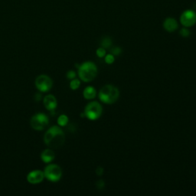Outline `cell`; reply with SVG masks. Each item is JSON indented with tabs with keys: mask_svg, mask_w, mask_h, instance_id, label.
Wrapping results in <instances>:
<instances>
[{
	"mask_svg": "<svg viewBox=\"0 0 196 196\" xmlns=\"http://www.w3.org/2000/svg\"><path fill=\"white\" fill-rule=\"evenodd\" d=\"M103 113V107L97 101H92L89 103L84 109V115L90 120H97L101 116Z\"/></svg>",
	"mask_w": 196,
	"mask_h": 196,
	"instance_id": "277c9868",
	"label": "cell"
},
{
	"mask_svg": "<svg viewBox=\"0 0 196 196\" xmlns=\"http://www.w3.org/2000/svg\"><path fill=\"white\" fill-rule=\"evenodd\" d=\"M44 179H45V174L44 172L41 170H33L27 175V181L30 184H33V185L41 183Z\"/></svg>",
	"mask_w": 196,
	"mask_h": 196,
	"instance_id": "9c48e42d",
	"label": "cell"
},
{
	"mask_svg": "<svg viewBox=\"0 0 196 196\" xmlns=\"http://www.w3.org/2000/svg\"><path fill=\"white\" fill-rule=\"evenodd\" d=\"M67 77L69 80H72L76 77V72L74 71H69L67 72Z\"/></svg>",
	"mask_w": 196,
	"mask_h": 196,
	"instance_id": "44dd1931",
	"label": "cell"
},
{
	"mask_svg": "<svg viewBox=\"0 0 196 196\" xmlns=\"http://www.w3.org/2000/svg\"><path fill=\"white\" fill-rule=\"evenodd\" d=\"M65 136L59 126H54L47 130L44 136V142L51 148H59L65 143Z\"/></svg>",
	"mask_w": 196,
	"mask_h": 196,
	"instance_id": "6da1fadb",
	"label": "cell"
},
{
	"mask_svg": "<svg viewBox=\"0 0 196 196\" xmlns=\"http://www.w3.org/2000/svg\"><path fill=\"white\" fill-rule=\"evenodd\" d=\"M43 104L45 108L50 111H53L54 110L56 109L57 105L56 98H55V96L51 95V94H49V95H47L46 97H45L43 100Z\"/></svg>",
	"mask_w": 196,
	"mask_h": 196,
	"instance_id": "8fae6325",
	"label": "cell"
},
{
	"mask_svg": "<svg viewBox=\"0 0 196 196\" xmlns=\"http://www.w3.org/2000/svg\"><path fill=\"white\" fill-rule=\"evenodd\" d=\"M44 174H45V178L47 179L52 182H56L61 178L62 170L61 167L56 164H51L45 167Z\"/></svg>",
	"mask_w": 196,
	"mask_h": 196,
	"instance_id": "5b68a950",
	"label": "cell"
},
{
	"mask_svg": "<svg viewBox=\"0 0 196 196\" xmlns=\"http://www.w3.org/2000/svg\"><path fill=\"white\" fill-rule=\"evenodd\" d=\"M104 186H105V183H104V182L102 179H100L97 182V187L99 189H103Z\"/></svg>",
	"mask_w": 196,
	"mask_h": 196,
	"instance_id": "7402d4cb",
	"label": "cell"
},
{
	"mask_svg": "<svg viewBox=\"0 0 196 196\" xmlns=\"http://www.w3.org/2000/svg\"><path fill=\"white\" fill-rule=\"evenodd\" d=\"M80 86H81V81H80V80H78V79L74 78L71 81L70 87L71 90H73V91L77 90V89L80 87Z\"/></svg>",
	"mask_w": 196,
	"mask_h": 196,
	"instance_id": "2e32d148",
	"label": "cell"
},
{
	"mask_svg": "<svg viewBox=\"0 0 196 196\" xmlns=\"http://www.w3.org/2000/svg\"><path fill=\"white\" fill-rule=\"evenodd\" d=\"M96 54H97L98 57H100V58L104 57H105V55H106V49L102 48V47H100V48L97 49V51H96Z\"/></svg>",
	"mask_w": 196,
	"mask_h": 196,
	"instance_id": "ac0fdd59",
	"label": "cell"
},
{
	"mask_svg": "<svg viewBox=\"0 0 196 196\" xmlns=\"http://www.w3.org/2000/svg\"><path fill=\"white\" fill-rule=\"evenodd\" d=\"M100 44L102 48L105 49L110 48L111 45H112V40H111V38L110 37H105V38H103Z\"/></svg>",
	"mask_w": 196,
	"mask_h": 196,
	"instance_id": "9a60e30c",
	"label": "cell"
},
{
	"mask_svg": "<svg viewBox=\"0 0 196 196\" xmlns=\"http://www.w3.org/2000/svg\"><path fill=\"white\" fill-rule=\"evenodd\" d=\"M55 157V153L51 149H45L42 152L41 154V159L42 162H44L45 163H50L51 162L53 161Z\"/></svg>",
	"mask_w": 196,
	"mask_h": 196,
	"instance_id": "7c38bea8",
	"label": "cell"
},
{
	"mask_svg": "<svg viewBox=\"0 0 196 196\" xmlns=\"http://www.w3.org/2000/svg\"><path fill=\"white\" fill-rule=\"evenodd\" d=\"M69 122V119L67 117V115L65 114H61V116H59V117L57 118V123L60 126H67V123Z\"/></svg>",
	"mask_w": 196,
	"mask_h": 196,
	"instance_id": "5bb4252c",
	"label": "cell"
},
{
	"mask_svg": "<svg viewBox=\"0 0 196 196\" xmlns=\"http://www.w3.org/2000/svg\"><path fill=\"white\" fill-rule=\"evenodd\" d=\"M97 73V66L92 61L84 62L78 67V76L84 82L88 83L94 81Z\"/></svg>",
	"mask_w": 196,
	"mask_h": 196,
	"instance_id": "3957f363",
	"label": "cell"
},
{
	"mask_svg": "<svg viewBox=\"0 0 196 196\" xmlns=\"http://www.w3.org/2000/svg\"><path fill=\"white\" fill-rule=\"evenodd\" d=\"M96 173H97V175H99V176H101V175L104 174V169L100 166L97 167V169H96Z\"/></svg>",
	"mask_w": 196,
	"mask_h": 196,
	"instance_id": "603a6c76",
	"label": "cell"
},
{
	"mask_svg": "<svg viewBox=\"0 0 196 196\" xmlns=\"http://www.w3.org/2000/svg\"><path fill=\"white\" fill-rule=\"evenodd\" d=\"M83 96L86 100H93L97 96V91L92 86H87L84 90Z\"/></svg>",
	"mask_w": 196,
	"mask_h": 196,
	"instance_id": "4fadbf2b",
	"label": "cell"
},
{
	"mask_svg": "<svg viewBox=\"0 0 196 196\" xmlns=\"http://www.w3.org/2000/svg\"><path fill=\"white\" fill-rule=\"evenodd\" d=\"M110 52L114 56H119L122 53V49H121V48H120V47H114V48L111 49Z\"/></svg>",
	"mask_w": 196,
	"mask_h": 196,
	"instance_id": "ffe728a7",
	"label": "cell"
},
{
	"mask_svg": "<svg viewBox=\"0 0 196 196\" xmlns=\"http://www.w3.org/2000/svg\"><path fill=\"white\" fill-rule=\"evenodd\" d=\"M180 22L183 27L190 28L196 24V12L193 10L188 9L182 12L180 16Z\"/></svg>",
	"mask_w": 196,
	"mask_h": 196,
	"instance_id": "ba28073f",
	"label": "cell"
},
{
	"mask_svg": "<svg viewBox=\"0 0 196 196\" xmlns=\"http://www.w3.org/2000/svg\"><path fill=\"white\" fill-rule=\"evenodd\" d=\"M179 34L182 37H184V38H187V37H189L190 35V31H189V28H186V27H183L180 30Z\"/></svg>",
	"mask_w": 196,
	"mask_h": 196,
	"instance_id": "d6986e66",
	"label": "cell"
},
{
	"mask_svg": "<svg viewBox=\"0 0 196 196\" xmlns=\"http://www.w3.org/2000/svg\"><path fill=\"white\" fill-rule=\"evenodd\" d=\"M49 123L48 117L45 114H37L31 118L30 124L35 130L41 131L45 130Z\"/></svg>",
	"mask_w": 196,
	"mask_h": 196,
	"instance_id": "8992f818",
	"label": "cell"
},
{
	"mask_svg": "<svg viewBox=\"0 0 196 196\" xmlns=\"http://www.w3.org/2000/svg\"><path fill=\"white\" fill-rule=\"evenodd\" d=\"M35 84L38 91L45 93L51 89L53 81H52L51 78L49 77L48 76L45 75V74H42L35 79Z\"/></svg>",
	"mask_w": 196,
	"mask_h": 196,
	"instance_id": "52a82bcc",
	"label": "cell"
},
{
	"mask_svg": "<svg viewBox=\"0 0 196 196\" xmlns=\"http://www.w3.org/2000/svg\"><path fill=\"white\" fill-rule=\"evenodd\" d=\"M120 97V91L117 87L112 84H106L100 89L98 94L99 100L105 104H113L117 101Z\"/></svg>",
	"mask_w": 196,
	"mask_h": 196,
	"instance_id": "7a4b0ae2",
	"label": "cell"
},
{
	"mask_svg": "<svg viewBox=\"0 0 196 196\" xmlns=\"http://www.w3.org/2000/svg\"><path fill=\"white\" fill-rule=\"evenodd\" d=\"M104 61H105L106 64H107V65H112V64L115 61L114 55H113L112 54L106 55L105 57H104Z\"/></svg>",
	"mask_w": 196,
	"mask_h": 196,
	"instance_id": "e0dca14e",
	"label": "cell"
},
{
	"mask_svg": "<svg viewBox=\"0 0 196 196\" xmlns=\"http://www.w3.org/2000/svg\"><path fill=\"white\" fill-rule=\"evenodd\" d=\"M163 28L168 32H173L178 29L179 24L175 18L169 17L163 22Z\"/></svg>",
	"mask_w": 196,
	"mask_h": 196,
	"instance_id": "30bf717a",
	"label": "cell"
}]
</instances>
